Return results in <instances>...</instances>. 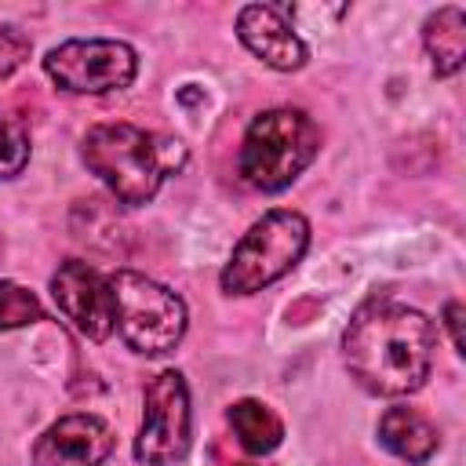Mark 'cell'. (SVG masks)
Here are the masks:
<instances>
[{
	"instance_id": "7",
	"label": "cell",
	"mask_w": 466,
	"mask_h": 466,
	"mask_svg": "<svg viewBox=\"0 0 466 466\" xmlns=\"http://www.w3.org/2000/svg\"><path fill=\"white\" fill-rule=\"evenodd\" d=\"M189 451V390L182 371L167 368L146 382L135 459L142 466H175Z\"/></svg>"
},
{
	"instance_id": "4",
	"label": "cell",
	"mask_w": 466,
	"mask_h": 466,
	"mask_svg": "<svg viewBox=\"0 0 466 466\" xmlns=\"http://www.w3.org/2000/svg\"><path fill=\"white\" fill-rule=\"evenodd\" d=\"M309 248V222L306 215L291 208H273L266 211L233 248L229 262L222 266V291L226 295H255L291 273L299 258Z\"/></svg>"
},
{
	"instance_id": "11",
	"label": "cell",
	"mask_w": 466,
	"mask_h": 466,
	"mask_svg": "<svg viewBox=\"0 0 466 466\" xmlns=\"http://www.w3.org/2000/svg\"><path fill=\"white\" fill-rule=\"evenodd\" d=\"M379 444L386 451H393L397 459L419 466V462H426L441 448V433H437V426L419 408L393 404L379 419Z\"/></svg>"
},
{
	"instance_id": "16",
	"label": "cell",
	"mask_w": 466,
	"mask_h": 466,
	"mask_svg": "<svg viewBox=\"0 0 466 466\" xmlns=\"http://www.w3.org/2000/svg\"><path fill=\"white\" fill-rule=\"evenodd\" d=\"M29 51H33V40L18 25H0V80H7L15 69H22Z\"/></svg>"
},
{
	"instance_id": "14",
	"label": "cell",
	"mask_w": 466,
	"mask_h": 466,
	"mask_svg": "<svg viewBox=\"0 0 466 466\" xmlns=\"http://www.w3.org/2000/svg\"><path fill=\"white\" fill-rule=\"evenodd\" d=\"M44 320V306L40 299L15 284V280H0V331H11V328H25V324H36Z\"/></svg>"
},
{
	"instance_id": "13",
	"label": "cell",
	"mask_w": 466,
	"mask_h": 466,
	"mask_svg": "<svg viewBox=\"0 0 466 466\" xmlns=\"http://www.w3.org/2000/svg\"><path fill=\"white\" fill-rule=\"evenodd\" d=\"M229 426H233L240 448L251 451V455H269L284 441L280 415L269 404L255 400V397H244V400H233L229 404Z\"/></svg>"
},
{
	"instance_id": "5",
	"label": "cell",
	"mask_w": 466,
	"mask_h": 466,
	"mask_svg": "<svg viewBox=\"0 0 466 466\" xmlns=\"http://www.w3.org/2000/svg\"><path fill=\"white\" fill-rule=\"evenodd\" d=\"M109 291H113V309H116V331L127 350L142 357H160L182 342L186 302L171 288L157 284L146 273L116 269L109 273Z\"/></svg>"
},
{
	"instance_id": "9",
	"label": "cell",
	"mask_w": 466,
	"mask_h": 466,
	"mask_svg": "<svg viewBox=\"0 0 466 466\" xmlns=\"http://www.w3.org/2000/svg\"><path fill=\"white\" fill-rule=\"evenodd\" d=\"M116 437L102 415L73 411L51 422L33 444V466H102Z\"/></svg>"
},
{
	"instance_id": "17",
	"label": "cell",
	"mask_w": 466,
	"mask_h": 466,
	"mask_svg": "<svg viewBox=\"0 0 466 466\" xmlns=\"http://www.w3.org/2000/svg\"><path fill=\"white\" fill-rule=\"evenodd\" d=\"M441 320H444V328H448V335H451V346H455V353H466V342H462V302H459V299L444 302V313H441Z\"/></svg>"
},
{
	"instance_id": "3",
	"label": "cell",
	"mask_w": 466,
	"mask_h": 466,
	"mask_svg": "<svg viewBox=\"0 0 466 466\" xmlns=\"http://www.w3.org/2000/svg\"><path fill=\"white\" fill-rule=\"evenodd\" d=\"M320 153V131L313 116L291 106L258 113L240 142L237 171L251 189L277 193L288 189Z\"/></svg>"
},
{
	"instance_id": "6",
	"label": "cell",
	"mask_w": 466,
	"mask_h": 466,
	"mask_svg": "<svg viewBox=\"0 0 466 466\" xmlns=\"http://www.w3.org/2000/svg\"><path fill=\"white\" fill-rule=\"evenodd\" d=\"M44 73L73 95H106L131 87L138 73V55L124 40L87 36V40H66L44 55Z\"/></svg>"
},
{
	"instance_id": "1",
	"label": "cell",
	"mask_w": 466,
	"mask_h": 466,
	"mask_svg": "<svg viewBox=\"0 0 466 466\" xmlns=\"http://www.w3.org/2000/svg\"><path fill=\"white\" fill-rule=\"evenodd\" d=\"M433 346V320L397 299L364 302L342 331V360L357 386L375 397L415 393L430 379Z\"/></svg>"
},
{
	"instance_id": "15",
	"label": "cell",
	"mask_w": 466,
	"mask_h": 466,
	"mask_svg": "<svg viewBox=\"0 0 466 466\" xmlns=\"http://www.w3.org/2000/svg\"><path fill=\"white\" fill-rule=\"evenodd\" d=\"M29 164V135L15 120H0V178L22 175Z\"/></svg>"
},
{
	"instance_id": "2",
	"label": "cell",
	"mask_w": 466,
	"mask_h": 466,
	"mask_svg": "<svg viewBox=\"0 0 466 466\" xmlns=\"http://www.w3.org/2000/svg\"><path fill=\"white\" fill-rule=\"evenodd\" d=\"M80 157L91 175H98L109 193L127 204L142 208L157 197L167 175L186 164V146L167 135L142 131L135 124H95L80 142Z\"/></svg>"
},
{
	"instance_id": "18",
	"label": "cell",
	"mask_w": 466,
	"mask_h": 466,
	"mask_svg": "<svg viewBox=\"0 0 466 466\" xmlns=\"http://www.w3.org/2000/svg\"><path fill=\"white\" fill-rule=\"evenodd\" d=\"M244 466H248V462H244Z\"/></svg>"
},
{
	"instance_id": "12",
	"label": "cell",
	"mask_w": 466,
	"mask_h": 466,
	"mask_svg": "<svg viewBox=\"0 0 466 466\" xmlns=\"http://www.w3.org/2000/svg\"><path fill=\"white\" fill-rule=\"evenodd\" d=\"M422 47L430 55V66H433V76H455L462 69V58H466V15L462 7L448 4V7H437L426 22H422Z\"/></svg>"
},
{
	"instance_id": "10",
	"label": "cell",
	"mask_w": 466,
	"mask_h": 466,
	"mask_svg": "<svg viewBox=\"0 0 466 466\" xmlns=\"http://www.w3.org/2000/svg\"><path fill=\"white\" fill-rule=\"evenodd\" d=\"M237 36H240V44L255 58H262L269 69H280V73H295L309 58V47L295 33V25L284 18V11L273 7V4H248V7H240Z\"/></svg>"
},
{
	"instance_id": "8",
	"label": "cell",
	"mask_w": 466,
	"mask_h": 466,
	"mask_svg": "<svg viewBox=\"0 0 466 466\" xmlns=\"http://www.w3.org/2000/svg\"><path fill=\"white\" fill-rule=\"evenodd\" d=\"M51 299L58 313L91 342H106L113 335L116 309H113L109 277H102L95 266L80 258H66L51 277Z\"/></svg>"
}]
</instances>
